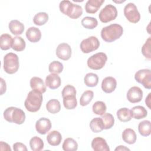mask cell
I'll list each match as a JSON object with an SVG mask.
<instances>
[{"label":"cell","instance_id":"1","mask_svg":"<svg viewBox=\"0 0 151 151\" xmlns=\"http://www.w3.org/2000/svg\"><path fill=\"white\" fill-rule=\"evenodd\" d=\"M123 33V27L118 24H112L102 28L101 37L107 42H111L119 39Z\"/></svg>","mask_w":151,"mask_h":151},{"label":"cell","instance_id":"2","mask_svg":"<svg viewBox=\"0 0 151 151\" xmlns=\"http://www.w3.org/2000/svg\"><path fill=\"white\" fill-rule=\"evenodd\" d=\"M59 8L64 15L71 19H77L83 14L82 7L77 4H74L68 0H64L60 2Z\"/></svg>","mask_w":151,"mask_h":151},{"label":"cell","instance_id":"3","mask_svg":"<svg viewBox=\"0 0 151 151\" xmlns=\"http://www.w3.org/2000/svg\"><path fill=\"white\" fill-rule=\"evenodd\" d=\"M42 100L41 93L35 90L30 91L24 102L25 107L29 112H37L41 106Z\"/></svg>","mask_w":151,"mask_h":151},{"label":"cell","instance_id":"4","mask_svg":"<svg viewBox=\"0 0 151 151\" xmlns=\"http://www.w3.org/2000/svg\"><path fill=\"white\" fill-rule=\"evenodd\" d=\"M4 117L8 122L21 124L25 120V114L21 109L9 107L4 111Z\"/></svg>","mask_w":151,"mask_h":151},{"label":"cell","instance_id":"5","mask_svg":"<svg viewBox=\"0 0 151 151\" xmlns=\"http://www.w3.org/2000/svg\"><path fill=\"white\" fill-rule=\"evenodd\" d=\"M19 63L18 55L13 52L6 54L4 57V70L9 74L15 73L19 69Z\"/></svg>","mask_w":151,"mask_h":151},{"label":"cell","instance_id":"6","mask_svg":"<svg viewBox=\"0 0 151 151\" xmlns=\"http://www.w3.org/2000/svg\"><path fill=\"white\" fill-rule=\"evenodd\" d=\"M107 60V55L104 52H97L90 57L87 61L88 67L94 70L101 69Z\"/></svg>","mask_w":151,"mask_h":151},{"label":"cell","instance_id":"7","mask_svg":"<svg viewBox=\"0 0 151 151\" xmlns=\"http://www.w3.org/2000/svg\"><path fill=\"white\" fill-rule=\"evenodd\" d=\"M117 16V10L116 8L111 4H108L100 11L99 18L101 22L107 23L114 20Z\"/></svg>","mask_w":151,"mask_h":151},{"label":"cell","instance_id":"8","mask_svg":"<svg viewBox=\"0 0 151 151\" xmlns=\"http://www.w3.org/2000/svg\"><path fill=\"white\" fill-rule=\"evenodd\" d=\"M100 42L98 38L94 36H91L84 39L80 43V47L83 53H90L99 48Z\"/></svg>","mask_w":151,"mask_h":151},{"label":"cell","instance_id":"9","mask_svg":"<svg viewBox=\"0 0 151 151\" xmlns=\"http://www.w3.org/2000/svg\"><path fill=\"white\" fill-rule=\"evenodd\" d=\"M124 15L127 19L132 23H137L140 21V14L136 5L132 2L128 3L124 8Z\"/></svg>","mask_w":151,"mask_h":151},{"label":"cell","instance_id":"10","mask_svg":"<svg viewBox=\"0 0 151 151\" xmlns=\"http://www.w3.org/2000/svg\"><path fill=\"white\" fill-rule=\"evenodd\" d=\"M134 78L137 82L142 84L145 88H151V71L149 69H142L134 74Z\"/></svg>","mask_w":151,"mask_h":151},{"label":"cell","instance_id":"11","mask_svg":"<svg viewBox=\"0 0 151 151\" xmlns=\"http://www.w3.org/2000/svg\"><path fill=\"white\" fill-rule=\"evenodd\" d=\"M126 97L128 101L132 103L140 102L143 98V91L140 87L133 86L129 88Z\"/></svg>","mask_w":151,"mask_h":151},{"label":"cell","instance_id":"12","mask_svg":"<svg viewBox=\"0 0 151 151\" xmlns=\"http://www.w3.org/2000/svg\"><path fill=\"white\" fill-rule=\"evenodd\" d=\"M55 54L60 59L68 60L71 56V47L67 43H61L57 47Z\"/></svg>","mask_w":151,"mask_h":151},{"label":"cell","instance_id":"13","mask_svg":"<svg viewBox=\"0 0 151 151\" xmlns=\"http://www.w3.org/2000/svg\"><path fill=\"white\" fill-rule=\"evenodd\" d=\"M51 128V122L48 118L41 117L35 123V129L41 134H46Z\"/></svg>","mask_w":151,"mask_h":151},{"label":"cell","instance_id":"14","mask_svg":"<svg viewBox=\"0 0 151 151\" xmlns=\"http://www.w3.org/2000/svg\"><path fill=\"white\" fill-rule=\"evenodd\" d=\"M117 86L116 80L113 77H106L101 83V89L106 93H111L114 91Z\"/></svg>","mask_w":151,"mask_h":151},{"label":"cell","instance_id":"15","mask_svg":"<svg viewBox=\"0 0 151 151\" xmlns=\"http://www.w3.org/2000/svg\"><path fill=\"white\" fill-rule=\"evenodd\" d=\"M61 84V80L57 74L51 73L45 78V85L50 89L58 88Z\"/></svg>","mask_w":151,"mask_h":151},{"label":"cell","instance_id":"16","mask_svg":"<svg viewBox=\"0 0 151 151\" xmlns=\"http://www.w3.org/2000/svg\"><path fill=\"white\" fill-rule=\"evenodd\" d=\"M91 147L94 151L110 150V148L106 140L101 137H97L93 139L91 142Z\"/></svg>","mask_w":151,"mask_h":151},{"label":"cell","instance_id":"17","mask_svg":"<svg viewBox=\"0 0 151 151\" xmlns=\"http://www.w3.org/2000/svg\"><path fill=\"white\" fill-rule=\"evenodd\" d=\"M30 86L32 90L38 91L41 94L46 91V85L42 79L38 77H33L30 80Z\"/></svg>","mask_w":151,"mask_h":151},{"label":"cell","instance_id":"18","mask_svg":"<svg viewBox=\"0 0 151 151\" xmlns=\"http://www.w3.org/2000/svg\"><path fill=\"white\" fill-rule=\"evenodd\" d=\"M104 0H88L85 5V10L88 14H95L102 5Z\"/></svg>","mask_w":151,"mask_h":151},{"label":"cell","instance_id":"19","mask_svg":"<svg viewBox=\"0 0 151 151\" xmlns=\"http://www.w3.org/2000/svg\"><path fill=\"white\" fill-rule=\"evenodd\" d=\"M26 37L30 42H37L39 41L41 38V32L38 28L31 27L27 30Z\"/></svg>","mask_w":151,"mask_h":151},{"label":"cell","instance_id":"20","mask_svg":"<svg viewBox=\"0 0 151 151\" xmlns=\"http://www.w3.org/2000/svg\"><path fill=\"white\" fill-rule=\"evenodd\" d=\"M8 28L11 32L15 35H21L24 31V24L17 19H13L8 24Z\"/></svg>","mask_w":151,"mask_h":151},{"label":"cell","instance_id":"21","mask_svg":"<svg viewBox=\"0 0 151 151\" xmlns=\"http://www.w3.org/2000/svg\"><path fill=\"white\" fill-rule=\"evenodd\" d=\"M62 140V136L61 133L57 130H52L50 132L47 136V140L48 143L53 146H58L60 144Z\"/></svg>","mask_w":151,"mask_h":151},{"label":"cell","instance_id":"22","mask_svg":"<svg viewBox=\"0 0 151 151\" xmlns=\"http://www.w3.org/2000/svg\"><path fill=\"white\" fill-rule=\"evenodd\" d=\"M122 136L123 141L127 144L132 145L134 144L136 141V134L134 130L130 128L124 129Z\"/></svg>","mask_w":151,"mask_h":151},{"label":"cell","instance_id":"23","mask_svg":"<svg viewBox=\"0 0 151 151\" xmlns=\"http://www.w3.org/2000/svg\"><path fill=\"white\" fill-rule=\"evenodd\" d=\"M13 38L8 34H3L0 37V47L2 50H7L12 48Z\"/></svg>","mask_w":151,"mask_h":151},{"label":"cell","instance_id":"24","mask_svg":"<svg viewBox=\"0 0 151 151\" xmlns=\"http://www.w3.org/2000/svg\"><path fill=\"white\" fill-rule=\"evenodd\" d=\"M116 114L118 119L122 122H129L133 117L131 110L126 107H123L119 109Z\"/></svg>","mask_w":151,"mask_h":151},{"label":"cell","instance_id":"25","mask_svg":"<svg viewBox=\"0 0 151 151\" xmlns=\"http://www.w3.org/2000/svg\"><path fill=\"white\" fill-rule=\"evenodd\" d=\"M132 117L135 119H141L146 117L147 115V111L142 106H136L131 110Z\"/></svg>","mask_w":151,"mask_h":151},{"label":"cell","instance_id":"26","mask_svg":"<svg viewBox=\"0 0 151 151\" xmlns=\"http://www.w3.org/2000/svg\"><path fill=\"white\" fill-rule=\"evenodd\" d=\"M46 109L51 114L57 113L61 110L60 103L57 99H51L46 104Z\"/></svg>","mask_w":151,"mask_h":151},{"label":"cell","instance_id":"27","mask_svg":"<svg viewBox=\"0 0 151 151\" xmlns=\"http://www.w3.org/2000/svg\"><path fill=\"white\" fill-rule=\"evenodd\" d=\"M90 127L94 133H99L104 129L103 121L101 117H95L90 123Z\"/></svg>","mask_w":151,"mask_h":151},{"label":"cell","instance_id":"28","mask_svg":"<svg viewBox=\"0 0 151 151\" xmlns=\"http://www.w3.org/2000/svg\"><path fill=\"white\" fill-rule=\"evenodd\" d=\"M84 84L90 87H93L97 85L99 82L98 76L93 73H89L86 74L84 78Z\"/></svg>","mask_w":151,"mask_h":151},{"label":"cell","instance_id":"29","mask_svg":"<svg viewBox=\"0 0 151 151\" xmlns=\"http://www.w3.org/2000/svg\"><path fill=\"white\" fill-rule=\"evenodd\" d=\"M63 98V104L65 109L68 110L74 109L77 105V101L76 96L70 95L65 96Z\"/></svg>","mask_w":151,"mask_h":151},{"label":"cell","instance_id":"30","mask_svg":"<svg viewBox=\"0 0 151 151\" xmlns=\"http://www.w3.org/2000/svg\"><path fill=\"white\" fill-rule=\"evenodd\" d=\"M43 140L38 136L32 137L29 140V146L33 151H40L44 148Z\"/></svg>","mask_w":151,"mask_h":151},{"label":"cell","instance_id":"31","mask_svg":"<svg viewBox=\"0 0 151 151\" xmlns=\"http://www.w3.org/2000/svg\"><path fill=\"white\" fill-rule=\"evenodd\" d=\"M139 133L143 136H148L150 134V122L149 120H143L139 123L138 125Z\"/></svg>","mask_w":151,"mask_h":151},{"label":"cell","instance_id":"32","mask_svg":"<svg viewBox=\"0 0 151 151\" xmlns=\"http://www.w3.org/2000/svg\"><path fill=\"white\" fill-rule=\"evenodd\" d=\"M62 147L64 151H76L78 149V144L73 138L68 137L64 140Z\"/></svg>","mask_w":151,"mask_h":151},{"label":"cell","instance_id":"33","mask_svg":"<svg viewBox=\"0 0 151 151\" xmlns=\"http://www.w3.org/2000/svg\"><path fill=\"white\" fill-rule=\"evenodd\" d=\"M81 24L83 27L88 29L95 28L98 25V21L96 18L91 17H85L81 20Z\"/></svg>","mask_w":151,"mask_h":151},{"label":"cell","instance_id":"34","mask_svg":"<svg viewBox=\"0 0 151 151\" xmlns=\"http://www.w3.org/2000/svg\"><path fill=\"white\" fill-rule=\"evenodd\" d=\"M26 44L25 40L19 36H16L13 38L12 48L16 51H22L25 48Z\"/></svg>","mask_w":151,"mask_h":151},{"label":"cell","instance_id":"35","mask_svg":"<svg viewBox=\"0 0 151 151\" xmlns=\"http://www.w3.org/2000/svg\"><path fill=\"white\" fill-rule=\"evenodd\" d=\"M101 118L103 121L104 129H110L113 126L114 124V118L111 114L105 113L101 116Z\"/></svg>","mask_w":151,"mask_h":151},{"label":"cell","instance_id":"36","mask_svg":"<svg viewBox=\"0 0 151 151\" xmlns=\"http://www.w3.org/2000/svg\"><path fill=\"white\" fill-rule=\"evenodd\" d=\"M48 20V15L44 12H40L35 15L33 18L34 23L39 26L44 25Z\"/></svg>","mask_w":151,"mask_h":151},{"label":"cell","instance_id":"37","mask_svg":"<svg viewBox=\"0 0 151 151\" xmlns=\"http://www.w3.org/2000/svg\"><path fill=\"white\" fill-rule=\"evenodd\" d=\"M92 109L94 114L102 116L106 113L107 107H106V104L103 101H97L93 104Z\"/></svg>","mask_w":151,"mask_h":151},{"label":"cell","instance_id":"38","mask_svg":"<svg viewBox=\"0 0 151 151\" xmlns=\"http://www.w3.org/2000/svg\"><path fill=\"white\" fill-rule=\"evenodd\" d=\"M94 96V93L91 90H86L81 95L80 99V104L82 106L88 105L92 100Z\"/></svg>","mask_w":151,"mask_h":151},{"label":"cell","instance_id":"39","mask_svg":"<svg viewBox=\"0 0 151 151\" xmlns=\"http://www.w3.org/2000/svg\"><path fill=\"white\" fill-rule=\"evenodd\" d=\"M63 70V65L61 63L58 61H52L48 66V71L51 73L60 74Z\"/></svg>","mask_w":151,"mask_h":151},{"label":"cell","instance_id":"40","mask_svg":"<svg viewBox=\"0 0 151 151\" xmlns=\"http://www.w3.org/2000/svg\"><path fill=\"white\" fill-rule=\"evenodd\" d=\"M150 44H151V38L149 37L142 48V52L143 55L148 60H150L151 58Z\"/></svg>","mask_w":151,"mask_h":151},{"label":"cell","instance_id":"41","mask_svg":"<svg viewBox=\"0 0 151 151\" xmlns=\"http://www.w3.org/2000/svg\"><path fill=\"white\" fill-rule=\"evenodd\" d=\"M76 93L77 91H76V88L71 85L68 84L63 88L61 94H62V97H64L65 96H70V95L76 96Z\"/></svg>","mask_w":151,"mask_h":151},{"label":"cell","instance_id":"42","mask_svg":"<svg viewBox=\"0 0 151 151\" xmlns=\"http://www.w3.org/2000/svg\"><path fill=\"white\" fill-rule=\"evenodd\" d=\"M13 149L15 151H27L26 146L21 142H17L13 145Z\"/></svg>","mask_w":151,"mask_h":151},{"label":"cell","instance_id":"43","mask_svg":"<svg viewBox=\"0 0 151 151\" xmlns=\"http://www.w3.org/2000/svg\"><path fill=\"white\" fill-rule=\"evenodd\" d=\"M1 80V95H2L4 93H5L6 90V83L4 80L2 78H0Z\"/></svg>","mask_w":151,"mask_h":151},{"label":"cell","instance_id":"44","mask_svg":"<svg viewBox=\"0 0 151 151\" xmlns=\"http://www.w3.org/2000/svg\"><path fill=\"white\" fill-rule=\"evenodd\" d=\"M0 145H1V150H9V151L11 150L10 146L8 144H7L6 143H5V142L1 141L0 143Z\"/></svg>","mask_w":151,"mask_h":151},{"label":"cell","instance_id":"45","mask_svg":"<svg viewBox=\"0 0 151 151\" xmlns=\"http://www.w3.org/2000/svg\"><path fill=\"white\" fill-rule=\"evenodd\" d=\"M150 94L151 93H149L148 96H147V97L146 98V100H145V103H146V104L147 106V107L150 109Z\"/></svg>","mask_w":151,"mask_h":151},{"label":"cell","instance_id":"46","mask_svg":"<svg viewBox=\"0 0 151 151\" xmlns=\"http://www.w3.org/2000/svg\"><path fill=\"white\" fill-rule=\"evenodd\" d=\"M117 150H130V149L124 146H119L115 149V151Z\"/></svg>","mask_w":151,"mask_h":151}]
</instances>
